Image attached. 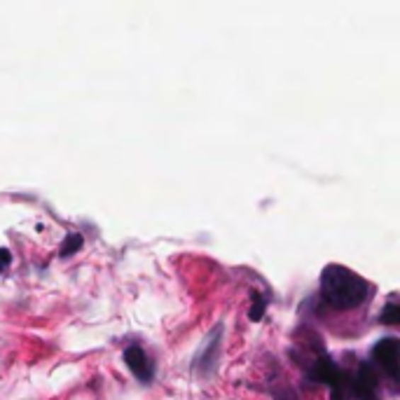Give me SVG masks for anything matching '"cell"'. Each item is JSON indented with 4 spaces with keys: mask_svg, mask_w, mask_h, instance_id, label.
Masks as SVG:
<instances>
[{
    "mask_svg": "<svg viewBox=\"0 0 400 400\" xmlns=\"http://www.w3.org/2000/svg\"><path fill=\"white\" fill-rule=\"evenodd\" d=\"M82 244H84L82 234H68L66 241H64V246H61V256H64V258H71L73 253H78V251L82 248Z\"/></svg>",
    "mask_w": 400,
    "mask_h": 400,
    "instance_id": "6",
    "label": "cell"
},
{
    "mask_svg": "<svg viewBox=\"0 0 400 400\" xmlns=\"http://www.w3.org/2000/svg\"><path fill=\"white\" fill-rule=\"evenodd\" d=\"M274 398H276V400H299L293 389H281V391H276Z\"/></svg>",
    "mask_w": 400,
    "mask_h": 400,
    "instance_id": "9",
    "label": "cell"
},
{
    "mask_svg": "<svg viewBox=\"0 0 400 400\" xmlns=\"http://www.w3.org/2000/svg\"><path fill=\"white\" fill-rule=\"evenodd\" d=\"M367 281L349 267L328 265L321 274V297L328 307L337 312L356 309L367 299Z\"/></svg>",
    "mask_w": 400,
    "mask_h": 400,
    "instance_id": "1",
    "label": "cell"
},
{
    "mask_svg": "<svg viewBox=\"0 0 400 400\" xmlns=\"http://www.w3.org/2000/svg\"><path fill=\"white\" fill-rule=\"evenodd\" d=\"M349 394L356 400H379V377L370 363H360L349 379Z\"/></svg>",
    "mask_w": 400,
    "mask_h": 400,
    "instance_id": "2",
    "label": "cell"
},
{
    "mask_svg": "<svg viewBox=\"0 0 400 400\" xmlns=\"http://www.w3.org/2000/svg\"><path fill=\"white\" fill-rule=\"evenodd\" d=\"M398 319H400V309H398V304H396V302H389L387 307H384V312H382L379 321H382V323H387V326H396Z\"/></svg>",
    "mask_w": 400,
    "mask_h": 400,
    "instance_id": "7",
    "label": "cell"
},
{
    "mask_svg": "<svg viewBox=\"0 0 400 400\" xmlns=\"http://www.w3.org/2000/svg\"><path fill=\"white\" fill-rule=\"evenodd\" d=\"M398 360H400V344L396 337H384L375 344L372 363L379 367L391 379H398Z\"/></svg>",
    "mask_w": 400,
    "mask_h": 400,
    "instance_id": "3",
    "label": "cell"
},
{
    "mask_svg": "<svg viewBox=\"0 0 400 400\" xmlns=\"http://www.w3.org/2000/svg\"><path fill=\"white\" fill-rule=\"evenodd\" d=\"M218 347H220V326L215 328V333L209 335V340H206L204 349L197 353V370L202 372H211L213 370V363H215V353H218Z\"/></svg>",
    "mask_w": 400,
    "mask_h": 400,
    "instance_id": "5",
    "label": "cell"
},
{
    "mask_svg": "<svg viewBox=\"0 0 400 400\" xmlns=\"http://www.w3.org/2000/svg\"><path fill=\"white\" fill-rule=\"evenodd\" d=\"M122 358H125L127 367L132 370V375L136 377L138 382L143 384H150L152 382V372H155V367H152V360L148 353L143 351V347H138V344H129L122 353Z\"/></svg>",
    "mask_w": 400,
    "mask_h": 400,
    "instance_id": "4",
    "label": "cell"
},
{
    "mask_svg": "<svg viewBox=\"0 0 400 400\" xmlns=\"http://www.w3.org/2000/svg\"><path fill=\"white\" fill-rule=\"evenodd\" d=\"M10 260H12V253L7 251V248H0V274L5 272L7 265H10Z\"/></svg>",
    "mask_w": 400,
    "mask_h": 400,
    "instance_id": "10",
    "label": "cell"
},
{
    "mask_svg": "<svg viewBox=\"0 0 400 400\" xmlns=\"http://www.w3.org/2000/svg\"><path fill=\"white\" fill-rule=\"evenodd\" d=\"M265 307H267V299H263V297L256 295V307L251 309V319H253V321H260V319H263Z\"/></svg>",
    "mask_w": 400,
    "mask_h": 400,
    "instance_id": "8",
    "label": "cell"
}]
</instances>
